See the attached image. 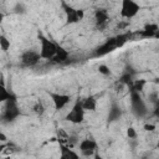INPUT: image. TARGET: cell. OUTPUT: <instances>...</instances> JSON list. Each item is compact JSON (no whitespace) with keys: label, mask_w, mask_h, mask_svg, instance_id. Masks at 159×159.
<instances>
[{"label":"cell","mask_w":159,"mask_h":159,"mask_svg":"<svg viewBox=\"0 0 159 159\" xmlns=\"http://www.w3.org/2000/svg\"><path fill=\"white\" fill-rule=\"evenodd\" d=\"M39 40L41 43V48H40V57L45 58V60H51L56 52V47L57 43H55L53 41L48 40L46 36H43L42 34H39Z\"/></svg>","instance_id":"6da1fadb"},{"label":"cell","mask_w":159,"mask_h":159,"mask_svg":"<svg viewBox=\"0 0 159 159\" xmlns=\"http://www.w3.org/2000/svg\"><path fill=\"white\" fill-rule=\"evenodd\" d=\"M50 142H52V143H53V142H57V137H52V138L50 139Z\"/></svg>","instance_id":"83f0119b"},{"label":"cell","mask_w":159,"mask_h":159,"mask_svg":"<svg viewBox=\"0 0 159 159\" xmlns=\"http://www.w3.org/2000/svg\"><path fill=\"white\" fill-rule=\"evenodd\" d=\"M81 103H82V108H83L84 111H91V112L96 111L97 102H96V99H94L93 96H89V97L84 98L83 101H81Z\"/></svg>","instance_id":"5bb4252c"},{"label":"cell","mask_w":159,"mask_h":159,"mask_svg":"<svg viewBox=\"0 0 159 159\" xmlns=\"http://www.w3.org/2000/svg\"><path fill=\"white\" fill-rule=\"evenodd\" d=\"M50 97L53 102V106H55V109L56 111H60L70 101H71V97L68 94H60V93H50Z\"/></svg>","instance_id":"52a82bcc"},{"label":"cell","mask_w":159,"mask_h":159,"mask_svg":"<svg viewBox=\"0 0 159 159\" xmlns=\"http://www.w3.org/2000/svg\"><path fill=\"white\" fill-rule=\"evenodd\" d=\"M5 108H4V113H2V118L6 122H12L15 120L19 114H20V109L16 104V101H6L5 102Z\"/></svg>","instance_id":"5b68a950"},{"label":"cell","mask_w":159,"mask_h":159,"mask_svg":"<svg viewBox=\"0 0 159 159\" xmlns=\"http://www.w3.org/2000/svg\"><path fill=\"white\" fill-rule=\"evenodd\" d=\"M132 81H133V76H132V73H129V72H125V73H123V75L119 77V83H120V84H127V86H129V84L132 83Z\"/></svg>","instance_id":"d6986e66"},{"label":"cell","mask_w":159,"mask_h":159,"mask_svg":"<svg viewBox=\"0 0 159 159\" xmlns=\"http://www.w3.org/2000/svg\"><path fill=\"white\" fill-rule=\"evenodd\" d=\"M6 140H7L6 135H5L2 132H0V142H6Z\"/></svg>","instance_id":"4316f807"},{"label":"cell","mask_w":159,"mask_h":159,"mask_svg":"<svg viewBox=\"0 0 159 159\" xmlns=\"http://www.w3.org/2000/svg\"><path fill=\"white\" fill-rule=\"evenodd\" d=\"M145 83H147L145 80H134V81H132V83L129 84L130 88H132L130 91H132V92H142L143 88H144V86H145Z\"/></svg>","instance_id":"ac0fdd59"},{"label":"cell","mask_w":159,"mask_h":159,"mask_svg":"<svg viewBox=\"0 0 159 159\" xmlns=\"http://www.w3.org/2000/svg\"><path fill=\"white\" fill-rule=\"evenodd\" d=\"M140 10V5L134 0H122L120 1V16L123 19L134 17Z\"/></svg>","instance_id":"7a4b0ae2"},{"label":"cell","mask_w":159,"mask_h":159,"mask_svg":"<svg viewBox=\"0 0 159 159\" xmlns=\"http://www.w3.org/2000/svg\"><path fill=\"white\" fill-rule=\"evenodd\" d=\"M130 104H132L133 113L137 117H144L147 114V107H145V103L142 99L139 92H132L130 93Z\"/></svg>","instance_id":"3957f363"},{"label":"cell","mask_w":159,"mask_h":159,"mask_svg":"<svg viewBox=\"0 0 159 159\" xmlns=\"http://www.w3.org/2000/svg\"><path fill=\"white\" fill-rule=\"evenodd\" d=\"M127 135H128L129 139H134V138H137V132H135V129H134L133 127H129V128L127 129Z\"/></svg>","instance_id":"603a6c76"},{"label":"cell","mask_w":159,"mask_h":159,"mask_svg":"<svg viewBox=\"0 0 159 159\" xmlns=\"http://www.w3.org/2000/svg\"><path fill=\"white\" fill-rule=\"evenodd\" d=\"M34 112L36 113V114H39V116H42L43 114V112H45V107H43V104L41 103V102H37L35 106H34Z\"/></svg>","instance_id":"44dd1931"},{"label":"cell","mask_w":159,"mask_h":159,"mask_svg":"<svg viewBox=\"0 0 159 159\" xmlns=\"http://www.w3.org/2000/svg\"><path fill=\"white\" fill-rule=\"evenodd\" d=\"M6 101H16V96L7 91L5 84L0 83V103H4Z\"/></svg>","instance_id":"7c38bea8"},{"label":"cell","mask_w":159,"mask_h":159,"mask_svg":"<svg viewBox=\"0 0 159 159\" xmlns=\"http://www.w3.org/2000/svg\"><path fill=\"white\" fill-rule=\"evenodd\" d=\"M96 148H97V144H96V142L92 140V139H83V140H81V143H80V149H81L82 154L86 155V157L92 155Z\"/></svg>","instance_id":"9c48e42d"},{"label":"cell","mask_w":159,"mask_h":159,"mask_svg":"<svg viewBox=\"0 0 159 159\" xmlns=\"http://www.w3.org/2000/svg\"><path fill=\"white\" fill-rule=\"evenodd\" d=\"M94 19H96V24H97L98 26H101V25H103L104 22H107V20H108L109 17H108V14H107L106 10H103V9H97L96 12H94Z\"/></svg>","instance_id":"9a60e30c"},{"label":"cell","mask_w":159,"mask_h":159,"mask_svg":"<svg viewBox=\"0 0 159 159\" xmlns=\"http://www.w3.org/2000/svg\"><path fill=\"white\" fill-rule=\"evenodd\" d=\"M68 56H70L68 51H67L66 48H63L62 46L57 45L56 52H55L53 57L51 58V61H52L53 63H63V62H66V61L68 60Z\"/></svg>","instance_id":"30bf717a"},{"label":"cell","mask_w":159,"mask_h":159,"mask_svg":"<svg viewBox=\"0 0 159 159\" xmlns=\"http://www.w3.org/2000/svg\"><path fill=\"white\" fill-rule=\"evenodd\" d=\"M0 47L2 51H7L10 48V40L5 35H0Z\"/></svg>","instance_id":"ffe728a7"},{"label":"cell","mask_w":159,"mask_h":159,"mask_svg":"<svg viewBox=\"0 0 159 159\" xmlns=\"http://www.w3.org/2000/svg\"><path fill=\"white\" fill-rule=\"evenodd\" d=\"M120 114H122V112H120L119 107H118L117 104H113V106L111 107V109H109V113H108V120H109V122L117 120V119L120 117Z\"/></svg>","instance_id":"e0dca14e"},{"label":"cell","mask_w":159,"mask_h":159,"mask_svg":"<svg viewBox=\"0 0 159 159\" xmlns=\"http://www.w3.org/2000/svg\"><path fill=\"white\" fill-rule=\"evenodd\" d=\"M98 72H99L101 75H103V76L111 75V70H109V67L106 66V65H99V66H98Z\"/></svg>","instance_id":"7402d4cb"},{"label":"cell","mask_w":159,"mask_h":159,"mask_svg":"<svg viewBox=\"0 0 159 159\" xmlns=\"http://www.w3.org/2000/svg\"><path fill=\"white\" fill-rule=\"evenodd\" d=\"M76 14H77V16H78V19H80V21L84 17V11L82 10V9H78V10H76Z\"/></svg>","instance_id":"d4e9b609"},{"label":"cell","mask_w":159,"mask_h":159,"mask_svg":"<svg viewBox=\"0 0 159 159\" xmlns=\"http://www.w3.org/2000/svg\"><path fill=\"white\" fill-rule=\"evenodd\" d=\"M83 119H84V109L82 108V103H81V101L78 99V101L73 104L72 109L67 113L66 120H68V122H71V123H73V124H80V123L83 122Z\"/></svg>","instance_id":"277c9868"},{"label":"cell","mask_w":159,"mask_h":159,"mask_svg":"<svg viewBox=\"0 0 159 159\" xmlns=\"http://www.w3.org/2000/svg\"><path fill=\"white\" fill-rule=\"evenodd\" d=\"M2 20H4V14L0 11V22H2Z\"/></svg>","instance_id":"f1b7e54d"},{"label":"cell","mask_w":159,"mask_h":159,"mask_svg":"<svg viewBox=\"0 0 159 159\" xmlns=\"http://www.w3.org/2000/svg\"><path fill=\"white\" fill-rule=\"evenodd\" d=\"M40 53L39 52H35V51H25L22 55H21V63L24 66H27V67H31V66H35L39 61H40Z\"/></svg>","instance_id":"8992f818"},{"label":"cell","mask_w":159,"mask_h":159,"mask_svg":"<svg viewBox=\"0 0 159 159\" xmlns=\"http://www.w3.org/2000/svg\"><path fill=\"white\" fill-rule=\"evenodd\" d=\"M129 37H130V34H129V32L119 34V35L114 36V40H116V48L122 47L124 43H127V41L129 40Z\"/></svg>","instance_id":"2e32d148"},{"label":"cell","mask_w":159,"mask_h":159,"mask_svg":"<svg viewBox=\"0 0 159 159\" xmlns=\"http://www.w3.org/2000/svg\"><path fill=\"white\" fill-rule=\"evenodd\" d=\"M116 48V40L114 37H109L104 43H102L99 47H97L96 50V56H104L109 52H112Z\"/></svg>","instance_id":"ba28073f"},{"label":"cell","mask_w":159,"mask_h":159,"mask_svg":"<svg viewBox=\"0 0 159 159\" xmlns=\"http://www.w3.org/2000/svg\"><path fill=\"white\" fill-rule=\"evenodd\" d=\"M60 150H61V158L62 159H70V158L77 159L78 158V154L75 153L72 149H70L67 147V144H60Z\"/></svg>","instance_id":"4fadbf2b"},{"label":"cell","mask_w":159,"mask_h":159,"mask_svg":"<svg viewBox=\"0 0 159 159\" xmlns=\"http://www.w3.org/2000/svg\"><path fill=\"white\" fill-rule=\"evenodd\" d=\"M144 29H147V30H149V31H158V30H159V27H158L157 24H148V25L144 26Z\"/></svg>","instance_id":"cb8c5ba5"},{"label":"cell","mask_w":159,"mask_h":159,"mask_svg":"<svg viewBox=\"0 0 159 159\" xmlns=\"http://www.w3.org/2000/svg\"><path fill=\"white\" fill-rule=\"evenodd\" d=\"M62 7L66 12V24H76L80 21L77 14H76V9H73L72 6L67 5L65 1L62 2Z\"/></svg>","instance_id":"8fae6325"},{"label":"cell","mask_w":159,"mask_h":159,"mask_svg":"<svg viewBox=\"0 0 159 159\" xmlns=\"http://www.w3.org/2000/svg\"><path fill=\"white\" fill-rule=\"evenodd\" d=\"M154 129H155V125H154V124H144V130L153 132Z\"/></svg>","instance_id":"484cf974"}]
</instances>
